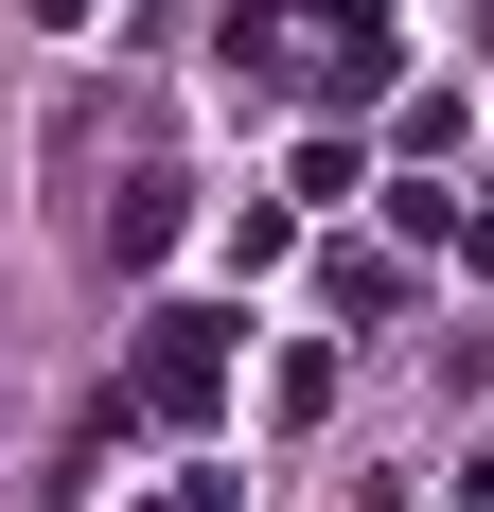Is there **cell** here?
I'll return each mask as SVG.
<instances>
[{
	"label": "cell",
	"instance_id": "7a4b0ae2",
	"mask_svg": "<svg viewBox=\"0 0 494 512\" xmlns=\"http://www.w3.org/2000/svg\"><path fill=\"white\" fill-rule=\"evenodd\" d=\"M89 248L106 265H159V248H177V177H159V159L124 177V195H89Z\"/></svg>",
	"mask_w": 494,
	"mask_h": 512
},
{
	"label": "cell",
	"instance_id": "3957f363",
	"mask_svg": "<svg viewBox=\"0 0 494 512\" xmlns=\"http://www.w3.org/2000/svg\"><path fill=\"white\" fill-rule=\"evenodd\" d=\"M318 36H336V71H389V0H300Z\"/></svg>",
	"mask_w": 494,
	"mask_h": 512
},
{
	"label": "cell",
	"instance_id": "6da1fadb",
	"mask_svg": "<svg viewBox=\"0 0 494 512\" xmlns=\"http://www.w3.org/2000/svg\"><path fill=\"white\" fill-rule=\"evenodd\" d=\"M230 336H247V318L159 301V318H142V371H124V407H142V424H212V407H230Z\"/></svg>",
	"mask_w": 494,
	"mask_h": 512
},
{
	"label": "cell",
	"instance_id": "277c9868",
	"mask_svg": "<svg viewBox=\"0 0 494 512\" xmlns=\"http://www.w3.org/2000/svg\"><path fill=\"white\" fill-rule=\"evenodd\" d=\"M36 18H53V36H71V18H89V0H36Z\"/></svg>",
	"mask_w": 494,
	"mask_h": 512
}]
</instances>
